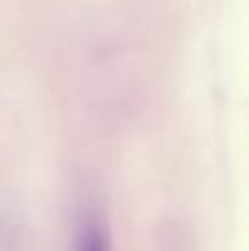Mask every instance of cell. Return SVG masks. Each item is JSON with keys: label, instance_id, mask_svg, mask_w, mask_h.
I'll list each match as a JSON object with an SVG mask.
<instances>
[{"label": "cell", "instance_id": "1", "mask_svg": "<svg viewBox=\"0 0 249 251\" xmlns=\"http://www.w3.org/2000/svg\"><path fill=\"white\" fill-rule=\"evenodd\" d=\"M74 251H112L108 227L100 217L85 215L76 232V249Z\"/></svg>", "mask_w": 249, "mask_h": 251}]
</instances>
